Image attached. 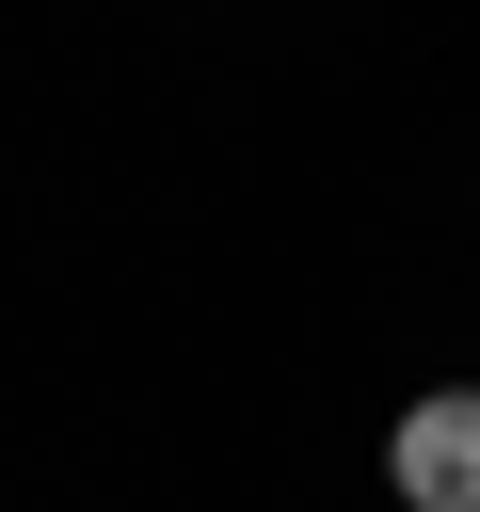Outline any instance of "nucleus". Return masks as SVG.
<instances>
[{"label": "nucleus", "mask_w": 480, "mask_h": 512, "mask_svg": "<svg viewBox=\"0 0 480 512\" xmlns=\"http://www.w3.org/2000/svg\"><path fill=\"white\" fill-rule=\"evenodd\" d=\"M384 464H400V496H416V512H480V384H448V400H416Z\"/></svg>", "instance_id": "1"}]
</instances>
